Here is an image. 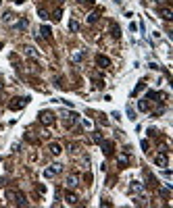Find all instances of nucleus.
<instances>
[{"label":"nucleus","mask_w":173,"mask_h":208,"mask_svg":"<svg viewBox=\"0 0 173 208\" xmlns=\"http://www.w3.org/2000/svg\"><path fill=\"white\" fill-rule=\"evenodd\" d=\"M7 198L8 200H13V204H19V206H25V204H27V202H25V196L17 194V192H8Z\"/></svg>","instance_id":"nucleus-1"},{"label":"nucleus","mask_w":173,"mask_h":208,"mask_svg":"<svg viewBox=\"0 0 173 208\" xmlns=\"http://www.w3.org/2000/svg\"><path fill=\"white\" fill-rule=\"evenodd\" d=\"M27 100L29 98H13V102L8 104V108H11V111H19V108H23V106L27 104Z\"/></svg>","instance_id":"nucleus-2"},{"label":"nucleus","mask_w":173,"mask_h":208,"mask_svg":"<svg viewBox=\"0 0 173 208\" xmlns=\"http://www.w3.org/2000/svg\"><path fill=\"white\" fill-rule=\"evenodd\" d=\"M40 123L42 125H52L54 123V115H52L50 111H42L40 112Z\"/></svg>","instance_id":"nucleus-3"},{"label":"nucleus","mask_w":173,"mask_h":208,"mask_svg":"<svg viewBox=\"0 0 173 208\" xmlns=\"http://www.w3.org/2000/svg\"><path fill=\"white\" fill-rule=\"evenodd\" d=\"M154 162L159 166H167V162H169V156H167V152H159L157 156H154Z\"/></svg>","instance_id":"nucleus-4"},{"label":"nucleus","mask_w":173,"mask_h":208,"mask_svg":"<svg viewBox=\"0 0 173 208\" xmlns=\"http://www.w3.org/2000/svg\"><path fill=\"white\" fill-rule=\"evenodd\" d=\"M96 65L100 67V69H109V67H111V61H109L106 56L98 54V56H96Z\"/></svg>","instance_id":"nucleus-5"},{"label":"nucleus","mask_w":173,"mask_h":208,"mask_svg":"<svg viewBox=\"0 0 173 208\" xmlns=\"http://www.w3.org/2000/svg\"><path fill=\"white\" fill-rule=\"evenodd\" d=\"M61 169H63L61 165H50V169L44 171V177H54L56 173H61Z\"/></svg>","instance_id":"nucleus-6"},{"label":"nucleus","mask_w":173,"mask_h":208,"mask_svg":"<svg viewBox=\"0 0 173 208\" xmlns=\"http://www.w3.org/2000/svg\"><path fill=\"white\" fill-rule=\"evenodd\" d=\"M100 146H102V152L106 154V156H111L113 154V144L111 142H100Z\"/></svg>","instance_id":"nucleus-7"},{"label":"nucleus","mask_w":173,"mask_h":208,"mask_svg":"<svg viewBox=\"0 0 173 208\" xmlns=\"http://www.w3.org/2000/svg\"><path fill=\"white\" fill-rule=\"evenodd\" d=\"M161 17L167 19V21H171L173 19V11H171V8H161Z\"/></svg>","instance_id":"nucleus-8"},{"label":"nucleus","mask_w":173,"mask_h":208,"mask_svg":"<svg viewBox=\"0 0 173 208\" xmlns=\"http://www.w3.org/2000/svg\"><path fill=\"white\" fill-rule=\"evenodd\" d=\"M40 34H42V38H44V40H50V38H52V31H50L48 25H44V27L40 29Z\"/></svg>","instance_id":"nucleus-9"},{"label":"nucleus","mask_w":173,"mask_h":208,"mask_svg":"<svg viewBox=\"0 0 173 208\" xmlns=\"http://www.w3.org/2000/svg\"><path fill=\"white\" fill-rule=\"evenodd\" d=\"M77 181H79V177H77V175H69V177H67V187H75Z\"/></svg>","instance_id":"nucleus-10"},{"label":"nucleus","mask_w":173,"mask_h":208,"mask_svg":"<svg viewBox=\"0 0 173 208\" xmlns=\"http://www.w3.org/2000/svg\"><path fill=\"white\" fill-rule=\"evenodd\" d=\"M65 200H67V204H77V196L75 194H67Z\"/></svg>","instance_id":"nucleus-11"},{"label":"nucleus","mask_w":173,"mask_h":208,"mask_svg":"<svg viewBox=\"0 0 173 208\" xmlns=\"http://www.w3.org/2000/svg\"><path fill=\"white\" fill-rule=\"evenodd\" d=\"M111 31H113V38H121V29H119L115 23L111 25Z\"/></svg>","instance_id":"nucleus-12"},{"label":"nucleus","mask_w":173,"mask_h":208,"mask_svg":"<svg viewBox=\"0 0 173 208\" xmlns=\"http://www.w3.org/2000/svg\"><path fill=\"white\" fill-rule=\"evenodd\" d=\"M50 152L54 154V156H56V154H61V146H58V144H50Z\"/></svg>","instance_id":"nucleus-13"},{"label":"nucleus","mask_w":173,"mask_h":208,"mask_svg":"<svg viewBox=\"0 0 173 208\" xmlns=\"http://www.w3.org/2000/svg\"><path fill=\"white\" fill-rule=\"evenodd\" d=\"M15 27H17V29H25V27H27V21H25V19L17 21V23H15Z\"/></svg>","instance_id":"nucleus-14"},{"label":"nucleus","mask_w":173,"mask_h":208,"mask_svg":"<svg viewBox=\"0 0 173 208\" xmlns=\"http://www.w3.org/2000/svg\"><path fill=\"white\" fill-rule=\"evenodd\" d=\"M38 15H40V19H44V21H46V19H50V15L46 13L44 8H38Z\"/></svg>","instance_id":"nucleus-15"},{"label":"nucleus","mask_w":173,"mask_h":208,"mask_svg":"<svg viewBox=\"0 0 173 208\" xmlns=\"http://www.w3.org/2000/svg\"><path fill=\"white\" fill-rule=\"evenodd\" d=\"M138 108H140V111H148V102H146V100H140Z\"/></svg>","instance_id":"nucleus-16"},{"label":"nucleus","mask_w":173,"mask_h":208,"mask_svg":"<svg viewBox=\"0 0 173 208\" xmlns=\"http://www.w3.org/2000/svg\"><path fill=\"white\" fill-rule=\"evenodd\" d=\"M13 19H15L13 13H4V23H13Z\"/></svg>","instance_id":"nucleus-17"},{"label":"nucleus","mask_w":173,"mask_h":208,"mask_svg":"<svg viewBox=\"0 0 173 208\" xmlns=\"http://www.w3.org/2000/svg\"><path fill=\"white\" fill-rule=\"evenodd\" d=\"M98 21V13H92V15H88V23H96Z\"/></svg>","instance_id":"nucleus-18"},{"label":"nucleus","mask_w":173,"mask_h":208,"mask_svg":"<svg viewBox=\"0 0 173 208\" xmlns=\"http://www.w3.org/2000/svg\"><path fill=\"white\" fill-rule=\"evenodd\" d=\"M69 29H71V31H77V29H79V23H77V21H71V23H69Z\"/></svg>","instance_id":"nucleus-19"},{"label":"nucleus","mask_w":173,"mask_h":208,"mask_svg":"<svg viewBox=\"0 0 173 208\" xmlns=\"http://www.w3.org/2000/svg\"><path fill=\"white\" fill-rule=\"evenodd\" d=\"M83 56H86V52H77V54L73 56V61H75V62H79V61L83 58Z\"/></svg>","instance_id":"nucleus-20"},{"label":"nucleus","mask_w":173,"mask_h":208,"mask_svg":"<svg viewBox=\"0 0 173 208\" xmlns=\"http://www.w3.org/2000/svg\"><path fill=\"white\" fill-rule=\"evenodd\" d=\"M146 96L150 98V100H154V98H159V92H152V90H150L148 94H146Z\"/></svg>","instance_id":"nucleus-21"},{"label":"nucleus","mask_w":173,"mask_h":208,"mask_svg":"<svg viewBox=\"0 0 173 208\" xmlns=\"http://www.w3.org/2000/svg\"><path fill=\"white\" fill-rule=\"evenodd\" d=\"M25 52H27L29 56H35V50H34V48H29V46H27V48H25Z\"/></svg>","instance_id":"nucleus-22"},{"label":"nucleus","mask_w":173,"mask_h":208,"mask_svg":"<svg viewBox=\"0 0 173 208\" xmlns=\"http://www.w3.org/2000/svg\"><path fill=\"white\" fill-rule=\"evenodd\" d=\"M94 142H98V144H100V142H102V138H100V133H98V131L94 133Z\"/></svg>","instance_id":"nucleus-23"},{"label":"nucleus","mask_w":173,"mask_h":208,"mask_svg":"<svg viewBox=\"0 0 173 208\" xmlns=\"http://www.w3.org/2000/svg\"><path fill=\"white\" fill-rule=\"evenodd\" d=\"M144 88H146V85H144V83H140V85H138V88H136V90H133V94H138V92H140V90H144Z\"/></svg>","instance_id":"nucleus-24"},{"label":"nucleus","mask_w":173,"mask_h":208,"mask_svg":"<svg viewBox=\"0 0 173 208\" xmlns=\"http://www.w3.org/2000/svg\"><path fill=\"white\" fill-rule=\"evenodd\" d=\"M13 2H17V4H21V2H25V0H13Z\"/></svg>","instance_id":"nucleus-25"},{"label":"nucleus","mask_w":173,"mask_h":208,"mask_svg":"<svg viewBox=\"0 0 173 208\" xmlns=\"http://www.w3.org/2000/svg\"><path fill=\"white\" fill-rule=\"evenodd\" d=\"M0 90H2V81H0Z\"/></svg>","instance_id":"nucleus-26"},{"label":"nucleus","mask_w":173,"mask_h":208,"mask_svg":"<svg viewBox=\"0 0 173 208\" xmlns=\"http://www.w3.org/2000/svg\"><path fill=\"white\" fill-rule=\"evenodd\" d=\"M0 48H2V42H0Z\"/></svg>","instance_id":"nucleus-27"},{"label":"nucleus","mask_w":173,"mask_h":208,"mask_svg":"<svg viewBox=\"0 0 173 208\" xmlns=\"http://www.w3.org/2000/svg\"><path fill=\"white\" fill-rule=\"evenodd\" d=\"M117 2H119V0H117Z\"/></svg>","instance_id":"nucleus-28"}]
</instances>
